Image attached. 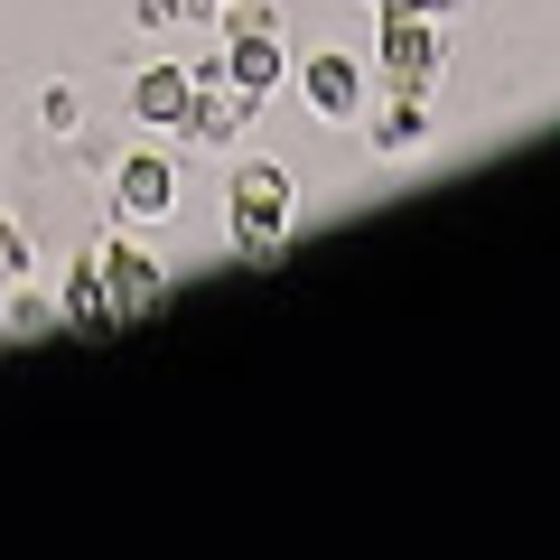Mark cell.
<instances>
[{"label": "cell", "instance_id": "cell-12", "mask_svg": "<svg viewBox=\"0 0 560 560\" xmlns=\"http://www.w3.org/2000/svg\"><path fill=\"white\" fill-rule=\"evenodd\" d=\"M215 0H140V28H187V20H206Z\"/></svg>", "mask_w": 560, "mask_h": 560}, {"label": "cell", "instance_id": "cell-1", "mask_svg": "<svg viewBox=\"0 0 560 560\" xmlns=\"http://www.w3.org/2000/svg\"><path fill=\"white\" fill-rule=\"evenodd\" d=\"M290 215H300L290 168H280V160H234V178H224V224H234V253H243V261H271L280 243H290Z\"/></svg>", "mask_w": 560, "mask_h": 560}, {"label": "cell", "instance_id": "cell-5", "mask_svg": "<svg viewBox=\"0 0 560 560\" xmlns=\"http://www.w3.org/2000/svg\"><path fill=\"white\" fill-rule=\"evenodd\" d=\"M94 271H103V308H113V327H121V318H150V308L168 300V271L140 253V243H103Z\"/></svg>", "mask_w": 560, "mask_h": 560}, {"label": "cell", "instance_id": "cell-6", "mask_svg": "<svg viewBox=\"0 0 560 560\" xmlns=\"http://www.w3.org/2000/svg\"><path fill=\"white\" fill-rule=\"evenodd\" d=\"M113 197H121V215H131V224H160L168 206H178V160H168V150H121Z\"/></svg>", "mask_w": 560, "mask_h": 560}, {"label": "cell", "instance_id": "cell-8", "mask_svg": "<svg viewBox=\"0 0 560 560\" xmlns=\"http://www.w3.org/2000/svg\"><path fill=\"white\" fill-rule=\"evenodd\" d=\"M224 75H234L253 103H271L280 84H290V47L280 38H224Z\"/></svg>", "mask_w": 560, "mask_h": 560}, {"label": "cell", "instance_id": "cell-10", "mask_svg": "<svg viewBox=\"0 0 560 560\" xmlns=\"http://www.w3.org/2000/svg\"><path fill=\"white\" fill-rule=\"evenodd\" d=\"M66 318L75 327H113V308H103V271H94V253L66 271Z\"/></svg>", "mask_w": 560, "mask_h": 560}, {"label": "cell", "instance_id": "cell-13", "mask_svg": "<svg viewBox=\"0 0 560 560\" xmlns=\"http://www.w3.org/2000/svg\"><path fill=\"white\" fill-rule=\"evenodd\" d=\"M20 280H28V243H20V224L0 215V300H10Z\"/></svg>", "mask_w": 560, "mask_h": 560}, {"label": "cell", "instance_id": "cell-7", "mask_svg": "<svg viewBox=\"0 0 560 560\" xmlns=\"http://www.w3.org/2000/svg\"><path fill=\"white\" fill-rule=\"evenodd\" d=\"M187 103H197V66H140V75H131V121H140V131H178V121H187Z\"/></svg>", "mask_w": 560, "mask_h": 560}, {"label": "cell", "instance_id": "cell-4", "mask_svg": "<svg viewBox=\"0 0 560 560\" xmlns=\"http://www.w3.org/2000/svg\"><path fill=\"white\" fill-rule=\"evenodd\" d=\"M290 75H300V103L318 121H337V131H346V121H364V103H374V75H364L346 47H318V57L290 66Z\"/></svg>", "mask_w": 560, "mask_h": 560}, {"label": "cell", "instance_id": "cell-9", "mask_svg": "<svg viewBox=\"0 0 560 560\" xmlns=\"http://www.w3.org/2000/svg\"><path fill=\"white\" fill-rule=\"evenodd\" d=\"M430 150V94H393V113L374 121V160H420Z\"/></svg>", "mask_w": 560, "mask_h": 560}, {"label": "cell", "instance_id": "cell-11", "mask_svg": "<svg viewBox=\"0 0 560 560\" xmlns=\"http://www.w3.org/2000/svg\"><path fill=\"white\" fill-rule=\"evenodd\" d=\"M224 38H280V0H215Z\"/></svg>", "mask_w": 560, "mask_h": 560}, {"label": "cell", "instance_id": "cell-3", "mask_svg": "<svg viewBox=\"0 0 560 560\" xmlns=\"http://www.w3.org/2000/svg\"><path fill=\"white\" fill-rule=\"evenodd\" d=\"M383 94H430V84L448 75V57H440V28H430V10H393L383 20Z\"/></svg>", "mask_w": 560, "mask_h": 560}, {"label": "cell", "instance_id": "cell-2", "mask_svg": "<svg viewBox=\"0 0 560 560\" xmlns=\"http://www.w3.org/2000/svg\"><path fill=\"white\" fill-rule=\"evenodd\" d=\"M253 121H261V103L224 75V57H206V66H197V103H187V121H178L168 140H187V150H234Z\"/></svg>", "mask_w": 560, "mask_h": 560}]
</instances>
